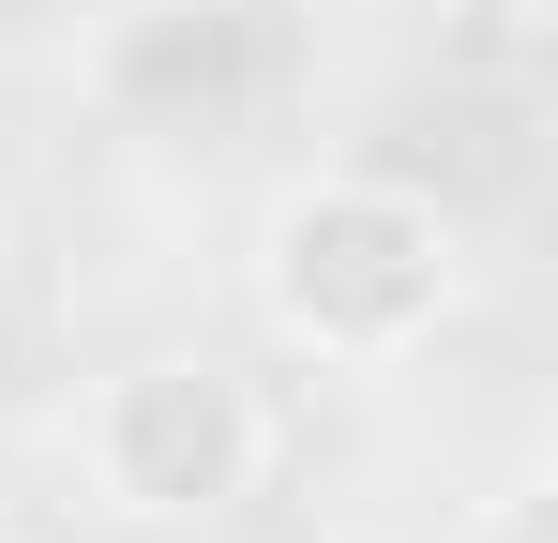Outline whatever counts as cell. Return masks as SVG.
<instances>
[{
	"label": "cell",
	"instance_id": "obj_4",
	"mask_svg": "<svg viewBox=\"0 0 558 543\" xmlns=\"http://www.w3.org/2000/svg\"><path fill=\"white\" fill-rule=\"evenodd\" d=\"M0 543H15V529H0Z\"/></svg>",
	"mask_w": 558,
	"mask_h": 543
},
{
	"label": "cell",
	"instance_id": "obj_1",
	"mask_svg": "<svg viewBox=\"0 0 558 543\" xmlns=\"http://www.w3.org/2000/svg\"><path fill=\"white\" fill-rule=\"evenodd\" d=\"M468 302V242L438 196H408V181L377 167H317L272 196V227H257V317H272L302 362H377L438 348V317Z\"/></svg>",
	"mask_w": 558,
	"mask_h": 543
},
{
	"label": "cell",
	"instance_id": "obj_2",
	"mask_svg": "<svg viewBox=\"0 0 558 543\" xmlns=\"http://www.w3.org/2000/svg\"><path fill=\"white\" fill-rule=\"evenodd\" d=\"M257 468H272V408H257L242 362H211V348H151V362H121L92 393V483H106V514H136V529L242 514Z\"/></svg>",
	"mask_w": 558,
	"mask_h": 543
},
{
	"label": "cell",
	"instance_id": "obj_3",
	"mask_svg": "<svg viewBox=\"0 0 558 543\" xmlns=\"http://www.w3.org/2000/svg\"><path fill=\"white\" fill-rule=\"evenodd\" d=\"M498 15H513V31H529V15H544V0H498Z\"/></svg>",
	"mask_w": 558,
	"mask_h": 543
}]
</instances>
